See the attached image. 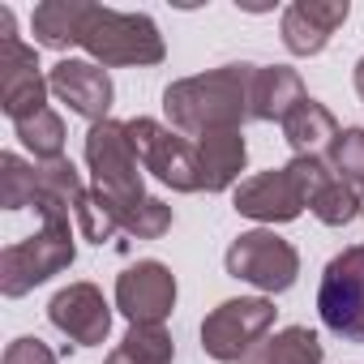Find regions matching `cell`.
<instances>
[{"mask_svg":"<svg viewBox=\"0 0 364 364\" xmlns=\"http://www.w3.org/2000/svg\"><path fill=\"white\" fill-rule=\"evenodd\" d=\"M253 77L257 65L245 60L198 77H180L163 90V112L176 133H193V137L240 129L245 120H253Z\"/></svg>","mask_w":364,"mask_h":364,"instance_id":"cell-1","label":"cell"},{"mask_svg":"<svg viewBox=\"0 0 364 364\" xmlns=\"http://www.w3.org/2000/svg\"><path fill=\"white\" fill-rule=\"evenodd\" d=\"M77 48H86L90 60L103 69H120V65L146 69L167 56L163 35L146 14H120V9H103V5H90Z\"/></svg>","mask_w":364,"mask_h":364,"instance_id":"cell-2","label":"cell"},{"mask_svg":"<svg viewBox=\"0 0 364 364\" xmlns=\"http://www.w3.org/2000/svg\"><path fill=\"white\" fill-rule=\"evenodd\" d=\"M317 313L334 338L364 347V245H347L326 262L317 287Z\"/></svg>","mask_w":364,"mask_h":364,"instance_id":"cell-3","label":"cell"},{"mask_svg":"<svg viewBox=\"0 0 364 364\" xmlns=\"http://www.w3.org/2000/svg\"><path fill=\"white\" fill-rule=\"evenodd\" d=\"M77 257L73 245V228L69 223H43V232H35L31 240H18L0 253V291L9 300L35 291L39 283H48L52 274L69 270Z\"/></svg>","mask_w":364,"mask_h":364,"instance_id":"cell-4","label":"cell"},{"mask_svg":"<svg viewBox=\"0 0 364 364\" xmlns=\"http://www.w3.org/2000/svg\"><path fill=\"white\" fill-rule=\"evenodd\" d=\"M129 137H133V150L141 159V167L163 180L167 189L176 193H202L206 189V180H202V159H198V146L189 137H180L171 129H163L159 120L150 116H133L124 120Z\"/></svg>","mask_w":364,"mask_h":364,"instance_id":"cell-5","label":"cell"},{"mask_svg":"<svg viewBox=\"0 0 364 364\" xmlns=\"http://www.w3.org/2000/svg\"><path fill=\"white\" fill-rule=\"evenodd\" d=\"M274 300L266 296H236L206 313L202 321V351L219 364H240L274 326Z\"/></svg>","mask_w":364,"mask_h":364,"instance_id":"cell-6","label":"cell"},{"mask_svg":"<svg viewBox=\"0 0 364 364\" xmlns=\"http://www.w3.org/2000/svg\"><path fill=\"white\" fill-rule=\"evenodd\" d=\"M228 274L240 279V283H253L257 291L266 296H279L287 287H296L300 279V253L291 249V240L257 228V232H240L232 245H228V257H223Z\"/></svg>","mask_w":364,"mask_h":364,"instance_id":"cell-7","label":"cell"},{"mask_svg":"<svg viewBox=\"0 0 364 364\" xmlns=\"http://www.w3.org/2000/svg\"><path fill=\"white\" fill-rule=\"evenodd\" d=\"M86 163L95 171V189L112 202H137L146 198L141 185V159L133 150V137L120 120H99L86 133Z\"/></svg>","mask_w":364,"mask_h":364,"instance_id":"cell-8","label":"cell"},{"mask_svg":"<svg viewBox=\"0 0 364 364\" xmlns=\"http://www.w3.org/2000/svg\"><path fill=\"white\" fill-rule=\"evenodd\" d=\"M48 90L52 86L39 69L35 48H26L22 39H0V112L22 124L48 107Z\"/></svg>","mask_w":364,"mask_h":364,"instance_id":"cell-9","label":"cell"},{"mask_svg":"<svg viewBox=\"0 0 364 364\" xmlns=\"http://www.w3.org/2000/svg\"><path fill=\"white\" fill-rule=\"evenodd\" d=\"M116 309L129 326H163L176 309V274L163 262H137L116 279Z\"/></svg>","mask_w":364,"mask_h":364,"instance_id":"cell-10","label":"cell"},{"mask_svg":"<svg viewBox=\"0 0 364 364\" xmlns=\"http://www.w3.org/2000/svg\"><path fill=\"white\" fill-rule=\"evenodd\" d=\"M48 317H52V326L65 338H73L82 347L103 343L107 330H112V304L103 300V291L95 283H69V287H60L52 296V304H48Z\"/></svg>","mask_w":364,"mask_h":364,"instance_id":"cell-11","label":"cell"},{"mask_svg":"<svg viewBox=\"0 0 364 364\" xmlns=\"http://www.w3.org/2000/svg\"><path fill=\"white\" fill-rule=\"evenodd\" d=\"M48 86H52V95H56L60 103H69V112L86 116L90 124L107 120L112 99H116L107 69L95 65V60H60V65H52Z\"/></svg>","mask_w":364,"mask_h":364,"instance_id":"cell-12","label":"cell"},{"mask_svg":"<svg viewBox=\"0 0 364 364\" xmlns=\"http://www.w3.org/2000/svg\"><path fill=\"white\" fill-rule=\"evenodd\" d=\"M304 206H309V202H304L296 176H291L287 167L249 176L245 185L236 189V215L257 219V223H291V219H300Z\"/></svg>","mask_w":364,"mask_h":364,"instance_id":"cell-13","label":"cell"},{"mask_svg":"<svg viewBox=\"0 0 364 364\" xmlns=\"http://www.w3.org/2000/svg\"><path fill=\"white\" fill-rule=\"evenodd\" d=\"M351 5L347 0H296V5L283 9V22H279V35H283V48L291 56H317L330 35L347 22Z\"/></svg>","mask_w":364,"mask_h":364,"instance_id":"cell-14","label":"cell"},{"mask_svg":"<svg viewBox=\"0 0 364 364\" xmlns=\"http://www.w3.org/2000/svg\"><path fill=\"white\" fill-rule=\"evenodd\" d=\"M338 133H343V129H338L334 112H330L326 103H317V99H304V103L283 120V137H287V146H291L296 159H330Z\"/></svg>","mask_w":364,"mask_h":364,"instance_id":"cell-15","label":"cell"},{"mask_svg":"<svg viewBox=\"0 0 364 364\" xmlns=\"http://www.w3.org/2000/svg\"><path fill=\"white\" fill-rule=\"evenodd\" d=\"M39 167V189H35V210L43 223H69V215H77L86 189L82 176L69 159H52V163H35Z\"/></svg>","mask_w":364,"mask_h":364,"instance_id":"cell-16","label":"cell"},{"mask_svg":"<svg viewBox=\"0 0 364 364\" xmlns=\"http://www.w3.org/2000/svg\"><path fill=\"white\" fill-rule=\"evenodd\" d=\"M304 82L296 69L287 65H257L253 77V120H287L300 103H304Z\"/></svg>","mask_w":364,"mask_h":364,"instance_id":"cell-17","label":"cell"},{"mask_svg":"<svg viewBox=\"0 0 364 364\" xmlns=\"http://www.w3.org/2000/svg\"><path fill=\"white\" fill-rule=\"evenodd\" d=\"M198 159H202L206 193H223V189H232L236 180H240L245 159H249V146H245L240 129H223V133L198 137Z\"/></svg>","mask_w":364,"mask_h":364,"instance_id":"cell-18","label":"cell"},{"mask_svg":"<svg viewBox=\"0 0 364 364\" xmlns=\"http://www.w3.org/2000/svg\"><path fill=\"white\" fill-rule=\"evenodd\" d=\"M90 14V0H43L31 14V31H35V43L52 48V52H65L82 39V22Z\"/></svg>","mask_w":364,"mask_h":364,"instance_id":"cell-19","label":"cell"},{"mask_svg":"<svg viewBox=\"0 0 364 364\" xmlns=\"http://www.w3.org/2000/svg\"><path fill=\"white\" fill-rule=\"evenodd\" d=\"M326 347L309 326H287L279 334H266L240 364H321Z\"/></svg>","mask_w":364,"mask_h":364,"instance_id":"cell-20","label":"cell"},{"mask_svg":"<svg viewBox=\"0 0 364 364\" xmlns=\"http://www.w3.org/2000/svg\"><path fill=\"white\" fill-rule=\"evenodd\" d=\"M176 343L163 326H129L120 347L107 355V364H171Z\"/></svg>","mask_w":364,"mask_h":364,"instance_id":"cell-21","label":"cell"},{"mask_svg":"<svg viewBox=\"0 0 364 364\" xmlns=\"http://www.w3.org/2000/svg\"><path fill=\"white\" fill-rule=\"evenodd\" d=\"M107 198V193H103ZM107 206H112V215H116V223H120V232H129V236H137V240H159L167 228H171V206H163L159 198H137V202H112L107 198Z\"/></svg>","mask_w":364,"mask_h":364,"instance_id":"cell-22","label":"cell"},{"mask_svg":"<svg viewBox=\"0 0 364 364\" xmlns=\"http://www.w3.org/2000/svg\"><path fill=\"white\" fill-rule=\"evenodd\" d=\"M35 189H39V167L14 150L0 154V206L26 210V206H35Z\"/></svg>","mask_w":364,"mask_h":364,"instance_id":"cell-23","label":"cell"},{"mask_svg":"<svg viewBox=\"0 0 364 364\" xmlns=\"http://www.w3.org/2000/svg\"><path fill=\"white\" fill-rule=\"evenodd\" d=\"M14 129H18V141L35 154V163L65 159V120H60L52 107H43L39 116L22 120V124H14Z\"/></svg>","mask_w":364,"mask_h":364,"instance_id":"cell-24","label":"cell"},{"mask_svg":"<svg viewBox=\"0 0 364 364\" xmlns=\"http://www.w3.org/2000/svg\"><path fill=\"white\" fill-rule=\"evenodd\" d=\"M364 193H355L351 185H347V180H326V185L317 189V198L309 202V210L326 223V228H347L351 219H360L364 215V202H360Z\"/></svg>","mask_w":364,"mask_h":364,"instance_id":"cell-25","label":"cell"},{"mask_svg":"<svg viewBox=\"0 0 364 364\" xmlns=\"http://www.w3.org/2000/svg\"><path fill=\"white\" fill-rule=\"evenodd\" d=\"M330 167L355 193H364V129H343L338 133V141L330 150Z\"/></svg>","mask_w":364,"mask_h":364,"instance_id":"cell-26","label":"cell"},{"mask_svg":"<svg viewBox=\"0 0 364 364\" xmlns=\"http://www.w3.org/2000/svg\"><path fill=\"white\" fill-rule=\"evenodd\" d=\"M73 219H77V232L90 245H107L120 232V223H116V215H112V206H107V198L99 189H86V198H82V206H77Z\"/></svg>","mask_w":364,"mask_h":364,"instance_id":"cell-27","label":"cell"},{"mask_svg":"<svg viewBox=\"0 0 364 364\" xmlns=\"http://www.w3.org/2000/svg\"><path fill=\"white\" fill-rule=\"evenodd\" d=\"M5 364H56V351H52L43 338L22 334V338H14V343L5 347Z\"/></svg>","mask_w":364,"mask_h":364,"instance_id":"cell-28","label":"cell"},{"mask_svg":"<svg viewBox=\"0 0 364 364\" xmlns=\"http://www.w3.org/2000/svg\"><path fill=\"white\" fill-rule=\"evenodd\" d=\"M355 95H360V99H364V56H360V60H355Z\"/></svg>","mask_w":364,"mask_h":364,"instance_id":"cell-29","label":"cell"}]
</instances>
